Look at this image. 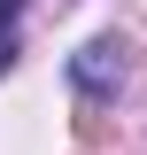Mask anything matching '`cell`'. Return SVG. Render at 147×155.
I'll list each match as a JSON object with an SVG mask.
<instances>
[{"instance_id":"6da1fadb","label":"cell","mask_w":147,"mask_h":155,"mask_svg":"<svg viewBox=\"0 0 147 155\" xmlns=\"http://www.w3.org/2000/svg\"><path fill=\"white\" fill-rule=\"evenodd\" d=\"M116 78H124V62H116V47H109V39L77 54V85H85V93H101V85H116Z\"/></svg>"},{"instance_id":"7a4b0ae2","label":"cell","mask_w":147,"mask_h":155,"mask_svg":"<svg viewBox=\"0 0 147 155\" xmlns=\"http://www.w3.org/2000/svg\"><path fill=\"white\" fill-rule=\"evenodd\" d=\"M16 8H23V0H0V31H8V23H16Z\"/></svg>"},{"instance_id":"3957f363","label":"cell","mask_w":147,"mask_h":155,"mask_svg":"<svg viewBox=\"0 0 147 155\" xmlns=\"http://www.w3.org/2000/svg\"><path fill=\"white\" fill-rule=\"evenodd\" d=\"M8 54H16V47H8V31H0V70H8Z\"/></svg>"}]
</instances>
